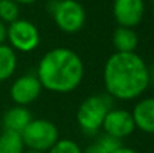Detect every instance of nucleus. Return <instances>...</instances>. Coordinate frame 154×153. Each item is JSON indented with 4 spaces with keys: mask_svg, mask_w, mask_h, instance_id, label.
<instances>
[{
    "mask_svg": "<svg viewBox=\"0 0 154 153\" xmlns=\"http://www.w3.org/2000/svg\"><path fill=\"white\" fill-rule=\"evenodd\" d=\"M103 81L109 98L133 100L141 96L150 86L149 67L135 52H115L106 61Z\"/></svg>",
    "mask_w": 154,
    "mask_h": 153,
    "instance_id": "nucleus-1",
    "label": "nucleus"
},
{
    "mask_svg": "<svg viewBox=\"0 0 154 153\" xmlns=\"http://www.w3.org/2000/svg\"><path fill=\"white\" fill-rule=\"evenodd\" d=\"M43 89L54 94L75 91L84 79V62L69 48H54L38 62L37 75Z\"/></svg>",
    "mask_w": 154,
    "mask_h": 153,
    "instance_id": "nucleus-2",
    "label": "nucleus"
},
{
    "mask_svg": "<svg viewBox=\"0 0 154 153\" xmlns=\"http://www.w3.org/2000/svg\"><path fill=\"white\" fill-rule=\"evenodd\" d=\"M54 23L66 34H76L84 27L87 14L82 4L77 0H51L48 4Z\"/></svg>",
    "mask_w": 154,
    "mask_h": 153,
    "instance_id": "nucleus-3",
    "label": "nucleus"
},
{
    "mask_svg": "<svg viewBox=\"0 0 154 153\" xmlns=\"http://www.w3.org/2000/svg\"><path fill=\"white\" fill-rule=\"evenodd\" d=\"M111 110L109 98L103 95H91L81 102L76 114V121L82 132L95 134L101 129L107 113Z\"/></svg>",
    "mask_w": 154,
    "mask_h": 153,
    "instance_id": "nucleus-4",
    "label": "nucleus"
},
{
    "mask_svg": "<svg viewBox=\"0 0 154 153\" xmlns=\"http://www.w3.org/2000/svg\"><path fill=\"white\" fill-rule=\"evenodd\" d=\"M24 146L31 151L49 152L54 144L60 140V133L57 126L49 119L38 118L27 125V127L20 133Z\"/></svg>",
    "mask_w": 154,
    "mask_h": 153,
    "instance_id": "nucleus-5",
    "label": "nucleus"
},
{
    "mask_svg": "<svg viewBox=\"0 0 154 153\" xmlns=\"http://www.w3.org/2000/svg\"><path fill=\"white\" fill-rule=\"evenodd\" d=\"M7 41L15 52L30 53L38 48L41 34L32 22L19 18L7 26Z\"/></svg>",
    "mask_w": 154,
    "mask_h": 153,
    "instance_id": "nucleus-6",
    "label": "nucleus"
},
{
    "mask_svg": "<svg viewBox=\"0 0 154 153\" xmlns=\"http://www.w3.org/2000/svg\"><path fill=\"white\" fill-rule=\"evenodd\" d=\"M42 89L43 88L37 76L27 73V75H22L16 80H14L10 88V96L16 106L27 107L39 98Z\"/></svg>",
    "mask_w": 154,
    "mask_h": 153,
    "instance_id": "nucleus-7",
    "label": "nucleus"
},
{
    "mask_svg": "<svg viewBox=\"0 0 154 153\" xmlns=\"http://www.w3.org/2000/svg\"><path fill=\"white\" fill-rule=\"evenodd\" d=\"M101 127L106 134L118 140H123L131 136L137 129L131 113L122 108H111L107 113Z\"/></svg>",
    "mask_w": 154,
    "mask_h": 153,
    "instance_id": "nucleus-8",
    "label": "nucleus"
},
{
    "mask_svg": "<svg viewBox=\"0 0 154 153\" xmlns=\"http://www.w3.org/2000/svg\"><path fill=\"white\" fill-rule=\"evenodd\" d=\"M112 14L120 27L138 26L145 15L143 0H114Z\"/></svg>",
    "mask_w": 154,
    "mask_h": 153,
    "instance_id": "nucleus-9",
    "label": "nucleus"
},
{
    "mask_svg": "<svg viewBox=\"0 0 154 153\" xmlns=\"http://www.w3.org/2000/svg\"><path fill=\"white\" fill-rule=\"evenodd\" d=\"M135 127L147 134H154V96L141 99L131 111Z\"/></svg>",
    "mask_w": 154,
    "mask_h": 153,
    "instance_id": "nucleus-10",
    "label": "nucleus"
},
{
    "mask_svg": "<svg viewBox=\"0 0 154 153\" xmlns=\"http://www.w3.org/2000/svg\"><path fill=\"white\" fill-rule=\"evenodd\" d=\"M31 121H32V115L29 108L15 105L14 107L8 108L4 113L2 119V125L4 130L22 133Z\"/></svg>",
    "mask_w": 154,
    "mask_h": 153,
    "instance_id": "nucleus-11",
    "label": "nucleus"
},
{
    "mask_svg": "<svg viewBox=\"0 0 154 153\" xmlns=\"http://www.w3.org/2000/svg\"><path fill=\"white\" fill-rule=\"evenodd\" d=\"M112 45L118 53H134L138 46V35L130 27H118L112 35Z\"/></svg>",
    "mask_w": 154,
    "mask_h": 153,
    "instance_id": "nucleus-12",
    "label": "nucleus"
},
{
    "mask_svg": "<svg viewBox=\"0 0 154 153\" xmlns=\"http://www.w3.org/2000/svg\"><path fill=\"white\" fill-rule=\"evenodd\" d=\"M18 67L16 52L10 45H0V83L11 79Z\"/></svg>",
    "mask_w": 154,
    "mask_h": 153,
    "instance_id": "nucleus-13",
    "label": "nucleus"
},
{
    "mask_svg": "<svg viewBox=\"0 0 154 153\" xmlns=\"http://www.w3.org/2000/svg\"><path fill=\"white\" fill-rule=\"evenodd\" d=\"M24 142L20 133L3 130L0 134V153H23Z\"/></svg>",
    "mask_w": 154,
    "mask_h": 153,
    "instance_id": "nucleus-14",
    "label": "nucleus"
},
{
    "mask_svg": "<svg viewBox=\"0 0 154 153\" xmlns=\"http://www.w3.org/2000/svg\"><path fill=\"white\" fill-rule=\"evenodd\" d=\"M119 146H122V142L118 138H114L108 134H101L97 137L95 142L89 144L87 148L82 151V153H112Z\"/></svg>",
    "mask_w": 154,
    "mask_h": 153,
    "instance_id": "nucleus-15",
    "label": "nucleus"
},
{
    "mask_svg": "<svg viewBox=\"0 0 154 153\" xmlns=\"http://www.w3.org/2000/svg\"><path fill=\"white\" fill-rule=\"evenodd\" d=\"M19 19V4L14 0H0V20L11 24Z\"/></svg>",
    "mask_w": 154,
    "mask_h": 153,
    "instance_id": "nucleus-16",
    "label": "nucleus"
},
{
    "mask_svg": "<svg viewBox=\"0 0 154 153\" xmlns=\"http://www.w3.org/2000/svg\"><path fill=\"white\" fill-rule=\"evenodd\" d=\"M49 153H82V151L75 141L68 140V138H62V140L60 138L49 151Z\"/></svg>",
    "mask_w": 154,
    "mask_h": 153,
    "instance_id": "nucleus-17",
    "label": "nucleus"
},
{
    "mask_svg": "<svg viewBox=\"0 0 154 153\" xmlns=\"http://www.w3.org/2000/svg\"><path fill=\"white\" fill-rule=\"evenodd\" d=\"M7 41V24L0 20V45H4Z\"/></svg>",
    "mask_w": 154,
    "mask_h": 153,
    "instance_id": "nucleus-18",
    "label": "nucleus"
},
{
    "mask_svg": "<svg viewBox=\"0 0 154 153\" xmlns=\"http://www.w3.org/2000/svg\"><path fill=\"white\" fill-rule=\"evenodd\" d=\"M112 153H138V152H137L135 149H133V148H128V146H123L122 145Z\"/></svg>",
    "mask_w": 154,
    "mask_h": 153,
    "instance_id": "nucleus-19",
    "label": "nucleus"
},
{
    "mask_svg": "<svg viewBox=\"0 0 154 153\" xmlns=\"http://www.w3.org/2000/svg\"><path fill=\"white\" fill-rule=\"evenodd\" d=\"M15 3H18V4H23V5H29V4H32V3H35L37 0H14Z\"/></svg>",
    "mask_w": 154,
    "mask_h": 153,
    "instance_id": "nucleus-20",
    "label": "nucleus"
},
{
    "mask_svg": "<svg viewBox=\"0 0 154 153\" xmlns=\"http://www.w3.org/2000/svg\"><path fill=\"white\" fill-rule=\"evenodd\" d=\"M149 77H150V83H153L154 81V67L149 68Z\"/></svg>",
    "mask_w": 154,
    "mask_h": 153,
    "instance_id": "nucleus-21",
    "label": "nucleus"
},
{
    "mask_svg": "<svg viewBox=\"0 0 154 153\" xmlns=\"http://www.w3.org/2000/svg\"><path fill=\"white\" fill-rule=\"evenodd\" d=\"M23 153H43V152H38V151H31V149H29V151H24Z\"/></svg>",
    "mask_w": 154,
    "mask_h": 153,
    "instance_id": "nucleus-22",
    "label": "nucleus"
}]
</instances>
